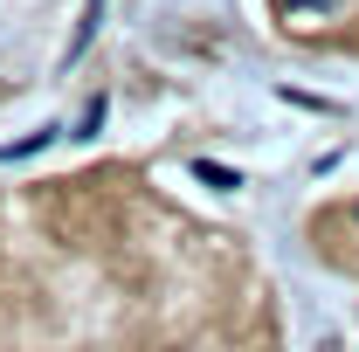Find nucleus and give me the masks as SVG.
<instances>
[{
    "instance_id": "nucleus-1",
    "label": "nucleus",
    "mask_w": 359,
    "mask_h": 352,
    "mask_svg": "<svg viewBox=\"0 0 359 352\" xmlns=\"http://www.w3.org/2000/svg\"><path fill=\"white\" fill-rule=\"evenodd\" d=\"M346 221H353V228H359V201H353V208H346Z\"/></svg>"
}]
</instances>
